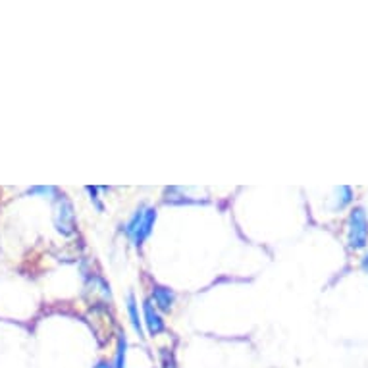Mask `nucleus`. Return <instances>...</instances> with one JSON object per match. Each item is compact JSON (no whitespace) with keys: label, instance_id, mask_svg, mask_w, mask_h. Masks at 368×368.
Here are the masks:
<instances>
[{"label":"nucleus","instance_id":"6e6552de","mask_svg":"<svg viewBox=\"0 0 368 368\" xmlns=\"http://www.w3.org/2000/svg\"><path fill=\"white\" fill-rule=\"evenodd\" d=\"M338 193V208H345L351 201H353V191H351V187H340V189H336Z\"/></svg>","mask_w":368,"mask_h":368},{"label":"nucleus","instance_id":"39448f33","mask_svg":"<svg viewBox=\"0 0 368 368\" xmlns=\"http://www.w3.org/2000/svg\"><path fill=\"white\" fill-rule=\"evenodd\" d=\"M153 301H155V307L158 311L170 312L174 303H176V293L170 287H166V285L155 283L153 285Z\"/></svg>","mask_w":368,"mask_h":368},{"label":"nucleus","instance_id":"9d476101","mask_svg":"<svg viewBox=\"0 0 368 368\" xmlns=\"http://www.w3.org/2000/svg\"><path fill=\"white\" fill-rule=\"evenodd\" d=\"M93 368H112V362L108 361H99Z\"/></svg>","mask_w":368,"mask_h":368},{"label":"nucleus","instance_id":"20e7f679","mask_svg":"<svg viewBox=\"0 0 368 368\" xmlns=\"http://www.w3.org/2000/svg\"><path fill=\"white\" fill-rule=\"evenodd\" d=\"M143 322L147 326V330H149L150 336H158V333H162L166 330V324H164L162 316H160V312L156 309L155 304L150 299H145L143 301Z\"/></svg>","mask_w":368,"mask_h":368},{"label":"nucleus","instance_id":"9b49d317","mask_svg":"<svg viewBox=\"0 0 368 368\" xmlns=\"http://www.w3.org/2000/svg\"><path fill=\"white\" fill-rule=\"evenodd\" d=\"M361 266H362V270H364V272H367V274H368V253L364 256H362Z\"/></svg>","mask_w":368,"mask_h":368},{"label":"nucleus","instance_id":"f03ea898","mask_svg":"<svg viewBox=\"0 0 368 368\" xmlns=\"http://www.w3.org/2000/svg\"><path fill=\"white\" fill-rule=\"evenodd\" d=\"M368 245V218L362 206H355L347 220V247L362 251Z\"/></svg>","mask_w":368,"mask_h":368},{"label":"nucleus","instance_id":"0eeeda50","mask_svg":"<svg viewBox=\"0 0 368 368\" xmlns=\"http://www.w3.org/2000/svg\"><path fill=\"white\" fill-rule=\"evenodd\" d=\"M126 357H128V338L126 333H118V343H116V359L112 362V368H126Z\"/></svg>","mask_w":368,"mask_h":368},{"label":"nucleus","instance_id":"f257e3e1","mask_svg":"<svg viewBox=\"0 0 368 368\" xmlns=\"http://www.w3.org/2000/svg\"><path fill=\"white\" fill-rule=\"evenodd\" d=\"M156 222V208L155 206L141 205L133 213V216L126 222L124 234L128 235L135 247L139 249L147 241V237L153 232V226Z\"/></svg>","mask_w":368,"mask_h":368},{"label":"nucleus","instance_id":"423d86ee","mask_svg":"<svg viewBox=\"0 0 368 368\" xmlns=\"http://www.w3.org/2000/svg\"><path fill=\"white\" fill-rule=\"evenodd\" d=\"M126 307H128L129 322H131V326H133L135 333H137L139 338H145V336H143L141 316H139V304H137V301H135L133 293H129L128 299H126Z\"/></svg>","mask_w":368,"mask_h":368},{"label":"nucleus","instance_id":"1a4fd4ad","mask_svg":"<svg viewBox=\"0 0 368 368\" xmlns=\"http://www.w3.org/2000/svg\"><path fill=\"white\" fill-rule=\"evenodd\" d=\"M29 195H49V198H54L58 197V189L57 187H33V189H29Z\"/></svg>","mask_w":368,"mask_h":368},{"label":"nucleus","instance_id":"7ed1b4c3","mask_svg":"<svg viewBox=\"0 0 368 368\" xmlns=\"http://www.w3.org/2000/svg\"><path fill=\"white\" fill-rule=\"evenodd\" d=\"M54 226H57L58 234L71 235L76 232V213H73V205L70 198L64 195L58 197L57 208H54Z\"/></svg>","mask_w":368,"mask_h":368}]
</instances>
